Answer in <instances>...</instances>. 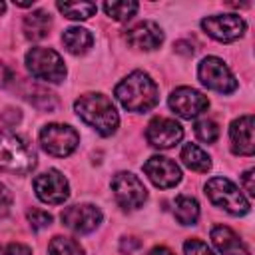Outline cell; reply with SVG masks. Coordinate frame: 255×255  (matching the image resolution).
Instances as JSON below:
<instances>
[{
    "label": "cell",
    "mask_w": 255,
    "mask_h": 255,
    "mask_svg": "<svg viewBox=\"0 0 255 255\" xmlns=\"http://www.w3.org/2000/svg\"><path fill=\"white\" fill-rule=\"evenodd\" d=\"M76 114L102 135H112L120 124V116L112 100L104 94H84L74 104Z\"/></svg>",
    "instance_id": "cell-2"
},
{
    "label": "cell",
    "mask_w": 255,
    "mask_h": 255,
    "mask_svg": "<svg viewBox=\"0 0 255 255\" xmlns=\"http://www.w3.org/2000/svg\"><path fill=\"white\" fill-rule=\"evenodd\" d=\"M183 253L185 255H213V251L199 239H187L183 243Z\"/></svg>",
    "instance_id": "cell-28"
},
{
    "label": "cell",
    "mask_w": 255,
    "mask_h": 255,
    "mask_svg": "<svg viewBox=\"0 0 255 255\" xmlns=\"http://www.w3.org/2000/svg\"><path fill=\"white\" fill-rule=\"evenodd\" d=\"M181 137H183V128L169 118H153L145 129V139L149 141V145L157 149H169L175 143H179Z\"/></svg>",
    "instance_id": "cell-13"
},
{
    "label": "cell",
    "mask_w": 255,
    "mask_h": 255,
    "mask_svg": "<svg viewBox=\"0 0 255 255\" xmlns=\"http://www.w3.org/2000/svg\"><path fill=\"white\" fill-rule=\"evenodd\" d=\"M50 26H52V18L44 10H34L28 16H24V34L30 40L46 38L50 32Z\"/></svg>",
    "instance_id": "cell-18"
},
{
    "label": "cell",
    "mask_w": 255,
    "mask_h": 255,
    "mask_svg": "<svg viewBox=\"0 0 255 255\" xmlns=\"http://www.w3.org/2000/svg\"><path fill=\"white\" fill-rule=\"evenodd\" d=\"M231 137V149L235 155H253L255 143H253V116H239L231 122L229 128Z\"/></svg>",
    "instance_id": "cell-16"
},
{
    "label": "cell",
    "mask_w": 255,
    "mask_h": 255,
    "mask_svg": "<svg viewBox=\"0 0 255 255\" xmlns=\"http://www.w3.org/2000/svg\"><path fill=\"white\" fill-rule=\"evenodd\" d=\"M12 80H14V72L4 62H0V88H6Z\"/></svg>",
    "instance_id": "cell-31"
},
{
    "label": "cell",
    "mask_w": 255,
    "mask_h": 255,
    "mask_svg": "<svg viewBox=\"0 0 255 255\" xmlns=\"http://www.w3.org/2000/svg\"><path fill=\"white\" fill-rule=\"evenodd\" d=\"M173 215L181 225H193L199 217V203L189 195H177L173 201Z\"/></svg>",
    "instance_id": "cell-20"
},
{
    "label": "cell",
    "mask_w": 255,
    "mask_h": 255,
    "mask_svg": "<svg viewBox=\"0 0 255 255\" xmlns=\"http://www.w3.org/2000/svg\"><path fill=\"white\" fill-rule=\"evenodd\" d=\"M201 28L205 30L207 36H211L217 42H233L243 36L247 26L239 14H217L203 18Z\"/></svg>",
    "instance_id": "cell-10"
},
{
    "label": "cell",
    "mask_w": 255,
    "mask_h": 255,
    "mask_svg": "<svg viewBox=\"0 0 255 255\" xmlns=\"http://www.w3.org/2000/svg\"><path fill=\"white\" fill-rule=\"evenodd\" d=\"M4 10H6V4H4V2H0V14H2Z\"/></svg>",
    "instance_id": "cell-35"
},
{
    "label": "cell",
    "mask_w": 255,
    "mask_h": 255,
    "mask_svg": "<svg viewBox=\"0 0 255 255\" xmlns=\"http://www.w3.org/2000/svg\"><path fill=\"white\" fill-rule=\"evenodd\" d=\"M62 42L70 54H86L94 44V36L86 28L74 26L62 34Z\"/></svg>",
    "instance_id": "cell-19"
},
{
    "label": "cell",
    "mask_w": 255,
    "mask_h": 255,
    "mask_svg": "<svg viewBox=\"0 0 255 255\" xmlns=\"http://www.w3.org/2000/svg\"><path fill=\"white\" fill-rule=\"evenodd\" d=\"M205 195L213 205L225 209L231 215H245L251 209L249 201L243 197L239 187L227 177H211L205 183Z\"/></svg>",
    "instance_id": "cell-4"
},
{
    "label": "cell",
    "mask_w": 255,
    "mask_h": 255,
    "mask_svg": "<svg viewBox=\"0 0 255 255\" xmlns=\"http://www.w3.org/2000/svg\"><path fill=\"white\" fill-rule=\"evenodd\" d=\"M104 10H106V14L110 18H114L118 22H126L137 12V2H133V0H128V2L126 0L124 2H106Z\"/></svg>",
    "instance_id": "cell-24"
},
{
    "label": "cell",
    "mask_w": 255,
    "mask_h": 255,
    "mask_svg": "<svg viewBox=\"0 0 255 255\" xmlns=\"http://www.w3.org/2000/svg\"><path fill=\"white\" fill-rule=\"evenodd\" d=\"M48 255H84V247L72 237L56 235L48 245Z\"/></svg>",
    "instance_id": "cell-23"
},
{
    "label": "cell",
    "mask_w": 255,
    "mask_h": 255,
    "mask_svg": "<svg viewBox=\"0 0 255 255\" xmlns=\"http://www.w3.org/2000/svg\"><path fill=\"white\" fill-rule=\"evenodd\" d=\"M197 76L205 88L215 90L219 94H231L237 88V80L231 74V70L225 66L223 60L215 56H207L201 60L197 68Z\"/></svg>",
    "instance_id": "cell-7"
},
{
    "label": "cell",
    "mask_w": 255,
    "mask_h": 255,
    "mask_svg": "<svg viewBox=\"0 0 255 255\" xmlns=\"http://www.w3.org/2000/svg\"><path fill=\"white\" fill-rule=\"evenodd\" d=\"M62 223L76 233H90L102 223V211L92 203L70 205L60 215Z\"/></svg>",
    "instance_id": "cell-12"
},
{
    "label": "cell",
    "mask_w": 255,
    "mask_h": 255,
    "mask_svg": "<svg viewBox=\"0 0 255 255\" xmlns=\"http://www.w3.org/2000/svg\"><path fill=\"white\" fill-rule=\"evenodd\" d=\"M195 135L205 143H213L219 137V128L213 120H199L195 122Z\"/></svg>",
    "instance_id": "cell-25"
},
{
    "label": "cell",
    "mask_w": 255,
    "mask_h": 255,
    "mask_svg": "<svg viewBox=\"0 0 255 255\" xmlns=\"http://www.w3.org/2000/svg\"><path fill=\"white\" fill-rule=\"evenodd\" d=\"M36 165L34 149L16 133L0 131V171L26 175Z\"/></svg>",
    "instance_id": "cell-3"
},
{
    "label": "cell",
    "mask_w": 255,
    "mask_h": 255,
    "mask_svg": "<svg viewBox=\"0 0 255 255\" xmlns=\"http://www.w3.org/2000/svg\"><path fill=\"white\" fill-rule=\"evenodd\" d=\"M80 143V135L72 126L64 124H48L40 129V145L46 153L54 157L70 155Z\"/></svg>",
    "instance_id": "cell-6"
},
{
    "label": "cell",
    "mask_w": 255,
    "mask_h": 255,
    "mask_svg": "<svg viewBox=\"0 0 255 255\" xmlns=\"http://www.w3.org/2000/svg\"><path fill=\"white\" fill-rule=\"evenodd\" d=\"M137 247H139V241H131V237H129V239L126 237V239L122 241V251L131 253V251H133V249H137Z\"/></svg>",
    "instance_id": "cell-33"
},
{
    "label": "cell",
    "mask_w": 255,
    "mask_h": 255,
    "mask_svg": "<svg viewBox=\"0 0 255 255\" xmlns=\"http://www.w3.org/2000/svg\"><path fill=\"white\" fill-rule=\"evenodd\" d=\"M30 102H32L36 108L48 110V112L56 108V98H54V94H50V92H46V90H40V88H34V90L30 92Z\"/></svg>",
    "instance_id": "cell-26"
},
{
    "label": "cell",
    "mask_w": 255,
    "mask_h": 255,
    "mask_svg": "<svg viewBox=\"0 0 255 255\" xmlns=\"http://www.w3.org/2000/svg\"><path fill=\"white\" fill-rule=\"evenodd\" d=\"M56 6L70 20H88L98 10L94 2H58Z\"/></svg>",
    "instance_id": "cell-22"
},
{
    "label": "cell",
    "mask_w": 255,
    "mask_h": 255,
    "mask_svg": "<svg viewBox=\"0 0 255 255\" xmlns=\"http://www.w3.org/2000/svg\"><path fill=\"white\" fill-rule=\"evenodd\" d=\"M126 40H128V44L131 48H137V50H155L163 42V32H161V28L155 22L143 20V22L131 26L126 32Z\"/></svg>",
    "instance_id": "cell-15"
},
{
    "label": "cell",
    "mask_w": 255,
    "mask_h": 255,
    "mask_svg": "<svg viewBox=\"0 0 255 255\" xmlns=\"http://www.w3.org/2000/svg\"><path fill=\"white\" fill-rule=\"evenodd\" d=\"M243 185H245V191L249 193V195H255V187H253V169H247L245 173H243Z\"/></svg>",
    "instance_id": "cell-32"
},
{
    "label": "cell",
    "mask_w": 255,
    "mask_h": 255,
    "mask_svg": "<svg viewBox=\"0 0 255 255\" xmlns=\"http://www.w3.org/2000/svg\"><path fill=\"white\" fill-rule=\"evenodd\" d=\"M147 255H175V253H173V251H169L167 247H153Z\"/></svg>",
    "instance_id": "cell-34"
},
{
    "label": "cell",
    "mask_w": 255,
    "mask_h": 255,
    "mask_svg": "<svg viewBox=\"0 0 255 255\" xmlns=\"http://www.w3.org/2000/svg\"><path fill=\"white\" fill-rule=\"evenodd\" d=\"M116 98L129 112H147L159 102V90L145 72L135 70L116 86Z\"/></svg>",
    "instance_id": "cell-1"
},
{
    "label": "cell",
    "mask_w": 255,
    "mask_h": 255,
    "mask_svg": "<svg viewBox=\"0 0 255 255\" xmlns=\"http://www.w3.org/2000/svg\"><path fill=\"white\" fill-rule=\"evenodd\" d=\"M26 68H28V72L34 78L44 80V82H52V84L62 82L64 76H66L64 60L52 48L36 46L32 50H28V54H26Z\"/></svg>",
    "instance_id": "cell-5"
},
{
    "label": "cell",
    "mask_w": 255,
    "mask_h": 255,
    "mask_svg": "<svg viewBox=\"0 0 255 255\" xmlns=\"http://www.w3.org/2000/svg\"><path fill=\"white\" fill-rule=\"evenodd\" d=\"M26 217H28L32 229H44V227H50V223H52V215H50L48 211H44V209H36V207L28 209Z\"/></svg>",
    "instance_id": "cell-27"
},
{
    "label": "cell",
    "mask_w": 255,
    "mask_h": 255,
    "mask_svg": "<svg viewBox=\"0 0 255 255\" xmlns=\"http://www.w3.org/2000/svg\"><path fill=\"white\" fill-rule=\"evenodd\" d=\"M143 173L149 177V181L155 187H161V189L173 187V185H177L181 181L179 165L173 159L163 157V155H151L143 163Z\"/></svg>",
    "instance_id": "cell-14"
},
{
    "label": "cell",
    "mask_w": 255,
    "mask_h": 255,
    "mask_svg": "<svg viewBox=\"0 0 255 255\" xmlns=\"http://www.w3.org/2000/svg\"><path fill=\"white\" fill-rule=\"evenodd\" d=\"M112 189H114L116 201L124 209H137L147 199V189H145L143 181L129 171L116 173L112 179Z\"/></svg>",
    "instance_id": "cell-8"
},
{
    "label": "cell",
    "mask_w": 255,
    "mask_h": 255,
    "mask_svg": "<svg viewBox=\"0 0 255 255\" xmlns=\"http://www.w3.org/2000/svg\"><path fill=\"white\" fill-rule=\"evenodd\" d=\"M181 159H183V163H185L189 169L199 171V173H205V171L211 167L209 155H207L199 145H195V143H185V145L181 147Z\"/></svg>",
    "instance_id": "cell-21"
},
{
    "label": "cell",
    "mask_w": 255,
    "mask_h": 255,
    "mask_svg": "<svg viewBox=\"0 0 255 255\" xmlns=\"http://www.w3.org/2000/svg\"><path fill=\"white\" fill-rule=\"evenodd\" d=\"M0 255H32V249L22 243H4L0 245Z\"/></svg>",
    "instance_id": "cell-29"
},
{
    "label": "cell",
    "mask_w": 255,
    "mask_h": 255,
    "mask_svg": "<svg viewBox=\"0 0 255 255\" xmlns=\"http://www.w3.org/2000/svg\"><path fill=\"white\" fill-rule=\"evenodd\" d=\"M211 241L221 255H249L247 245L237 237V233L225 225H215L211 229Z\"/></svg>",
    "instance_id": "cell-17"
},
{
    "label": "cell",
    "mask_w": 255,
    "mask_h": 255,
    "mask_svg": "<svg viewBox=\"0 0 255 255\" xmlns=\"http://www.w3.org/2000/svg\"><path fill=\"white\" fill-rule=\"evenodd\" d=\"M12 207V193L8 191L6 185L0 183V215H6Z\"/></svg>",
    "instance_id": "cell-30"
},
{
    "label": "cell",
    "mask_w": 255,
    "mask_h": 255,
    "mask_svg": "<svg viewBox=\"0 0 255 255\" xmlns=\"http://www.w3.org/2000/svg\"><path fill=\"white\" fill-rule=\"evenodd\" d=\"M34 191L40 201L50 205H60L70 197L68 179L58 169H48L34 177Z\"/></svg>",
    "instance_id": "cell-9"
},
{
    "label": "cell",
    "mask_w": 255,
    "mask_h": 255,
    "mask_svg": "<svg viewBox=\"0 0 255 255\" xmlns=\"http://www.w3.org/2000/svg\"><path fill=\"white\" fill-rule=\"evenodd\" d=\"M169 108L177 116H181L185 120H191V118H197L199 114H203L209 108V100L201 92H197L193 88H187V86H181V88L171 92Z\"/></svg>",
    "instance_id": "cell-11"
}]
</instances>
